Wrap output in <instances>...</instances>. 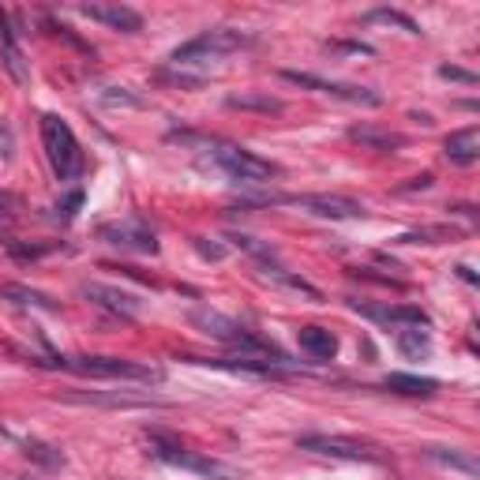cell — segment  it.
Returning a JSON list of instances; mask_svg holds the SVG:
<instances>
[{
	"label": "cell",
	"mask_w": 480,
	"mask_h": 480,
	"mask_svg": "<svg viewBox=\"0 0 480 480\" xmlns=\"http://www.w3.org/2000/svg\"><path fill=\"white\" fill-rule=\"evenodd\" d=\"M169 139L203 150V155H207L225 176H230V181H237V184H267L270 176L278 173L274 162H267V158H259V155H251V150H244V146H237V143L211 139V136H195V132H173Z\"/></svg>",
	"instance_id": "1"
},
{
	"label": "cell",
	"mask_w": 480,
	"mask_h": 480,
	"mask_svg": "<svg viewBox=\"0 0 480 480\" xmlns=\"http://www.w3.org/2000/svg\"><path fill=\"white\" fill-rule=\"evenodd\" d=\"M42 146H45V158L53 165V173L61 181H75L83 173V150L80 139H75L71 124L61 120L57 113H45L42 117Z\"/></svg>",
	"instance_id": "2"
},
{
	"label": "cell",
	"mask_w": 480,
	"mask_h": 480,
	"mask_svg": "<svg viewBox=\"0 0 480 480\" xmlns=\"http://www.w3.org/2000/svg\"><path fill=\"white\" fill-rule=\"evenodd\" d=\"M146 443H150V454H155L158 462H165V466H176V469L199 473V476H207V480H240V473H237V469H230V466L218 462V458H207V454H199V450H188L184 443H176L173 436L150 432V436H146Z\"/></svg>",
	"instance_id": "3"
},
{
	"label": "cell",
	"mask_w": 480,
	"mask_h": 480,
	"mask_svg": "<svg viewBox=\"0 0 480 480\" xmlns=\"http://www.w3.org/2000/svg\"><path fill=\"white\" fill-rule=\"evenodd\" d=\"M57 368H68L87 379H128V383H162V368L128 361V357H61Z\"/></svg>",
	"instance_id": "4"
},
{
	"label": "cell",
	"mask_w": 480,
	"mask_h": 480,
	"mask_svg": "<svg viewBox=\"0 0 480 480\" xmlns=\"http://www.w3.org/2000/svg\"><path fill=\"white\" fill-rule=\"evenodd\" d=\"M244 45H251V34L233 31V27H218V31L195 34L181 49H173L169 61L176 68H192V64H203V61H214V57H225V53H237V49H244Z\"/></svg>",
	"instance_id": "5"
},
{
	"label": "cell",
	"mask_w": 480,
	"mask_h": 480,
	"mask_svg": "<svg viewBox=\"0 0 480 480\" xmlns=\"http://www.w3.org/2000/svg\"><path fill=\"white\" fill-rule=\"evenodd\" d=\"M282 75H286L289 83H296V87H312V90L331 94V98L349 102V106H368V109L383 106V94H375L368 87H357V83H331V80H319V75H308V71H282Z\"/></svg>",
	"instance_id": "6"
},
{
	"label": "cell",
	"mask_w": 480,
	"mask_h": 480,
	"mask_svg": "<svg viewBox=\"0 0 480 480\" xmlns=\"http://www.w3.org/2000/svg\"><path fill=\"white\" fill-rule=\"evenodd\" d=\"M296 450L323 454V458H342V462H379V454L368 443L345 439V436H300Z\"/></svg>",
	"instance_id": "7"
},
{
	"label": "cell",
	"mask_w": 480,
	"mask_h": 480,
	"mask_svg": "<svg viewBox=\"0 0 480 480\" xmlns=\"http://www.w3.org/2000/svg\"><path fill=\"white\" fill-rule=\"evenodd\" d=\"M98 237L109 240V244H117V248L139 251V256H155V251H158V237H155V230H150L146 221H139V218L106 221L102 230H98Z\"/></svg>",
	"instance_id": "8"
},
{
	"label": "cell",
	"mask_w": 480,
	"mask_h": 480,
	"mask_svg": "<svg viewBox=\"0 0 480 480\" xmlns=\"http://www.w3.org/2000/svg\"><path fill=\"white\" fill-rule=\"evenodd\" d=\"M286 203H296L300 211H308L315 218H331V221H349V218H364V207L357 199L349 195H326V192H315V195H293Z\"/></svg>",
	"instance_id": "9"
},
{
	"label": "cell",
	"mask_w": 480,
	"mask_h": 480,
	"mask_svg": "<svg viewBox=\"0 0 480 480\" xmlns=\"http://www.w3.org/2000/svg\"><path fill=\"white\" fill-rule=\"evenodd\" d=\"M80 293L90 300V305L106 308V312H113V315H120V319H136V315H139V296L124 293V289H117V286L83 282V286H80Z\"/></svg>",
	"instance_id": "10"
},
{
	"label": "cell",
	"mask_w": 480,
	"mask_h": 480,
	"mask_svg": "<svg viewBox=\"0 0 480 480\" xmlns=\"http://www.w3.org/2000/svg\"><path fill=\"white\" fill-rule=\"evenodd\" d=\"M80 15H87L94 23H106V27L124 31V34L143 31V15L128 5H80Z\"/></svg>",
	"instance_id": "11"
},
{
	"label": "cell",
	"mask_w": 480,
	"mask_h": 480,
	"mask_svg": "<svg viewBox=\"0 0 480 480\" xmlns=\"http://www.w3.org/2000/svg\"><path fill=\"white\" fill-rule=\"evenodd\" d=\"M0 57H5V68H8V75L23 87L31 80V71H27V61H23V49H19V42H15V31H12V19L0 12Z\"/></svg>",
	"instance_id": "12"
},
{
	"label": "cell",
	"mask_w": 480,
	"mask_h": 480,
	"mask_svg": "<svg viewBox=\"0 0 480 480\" xmlns=\"http://www.w3.org/2000/svg\"><path fill=\"white\" fill-rule=\"evenodd\" d=\"M443 155L454 165H473L480 158V132L476 128H462V132H450L443 143Z\"/></svg>",
	"instance_id": "13"
},
{
	"label": "cell",
	"mask_w": 480,
	"mask_h": 480,
	"mask_svg": "<svg viewBox=\"0 0 480 480\" xmlns=\"http://www.w3.org/2000/svg\"><path fill=\"white\" fill-rule=\"evenodd\" d=\"M349 139L368 146V150H398V146H406V136H398L391 128H375V124H353Z\"/></svg>",
	"instance_id": "14"
},
{
	"label": "cell",
	"mask_w": 480,
	"mask_h": 480,
	"mask_svg": "<svg viewBox=\"0 0 480 480\" xmlns=\"http://www.w3.org/2000/svg\"><path fill=\"white\" fill-rule=\"evenodd\" d=\"M296 342L315 361H334V353H338V338L331 331H323V326H300Z\"/></svg>",
	"instance_id": "15"
},
{
	"label": "cell",
	"mask_w": 480,
	"mask_h": 480,
	"mask_svg": "<svg viewBox=\"0 0 480 480\" xmlns=\"http://www.w3.org/2000/svg\"><path fill=\"white\" fill-rule=\"evenodd\" d=\"M383 387L394 391V394H406V398H432L439 391L436 379H428V375H406V372H391L383 379Z\"/></svg>",
	"instance_id": "16"
},
{
	"label": "cell",
	"mask_w": 480,
	"mask_h": 480,
	"mask_svg": "<svg viewBox=\"0 0 480 480\" xmlns=\"http://www.w3.org/2000/svg\"><path fill=\"white\" fill-rule=\"evenodd\" d=\"M424 458H432V462H439L447 469H458L466 476H476L480 473V462L473 458L469 450H458V447H424Z\"/></svg>",
	"instance_id": "17"
},
{
	"label": "cell",
	"mask_w": 480,
	"mask_h": 480,
	"mask_svg": "<svg viewBox=\"0 0 480 480\" xmlns=\"http://www.w3.org/2000/svg\"><path fill=\"white\" fill-rule=\"evenodd\" d=\"M0 296L12 300V305H23V308L57 312V300L49 296V293H38V289H27V286H15V282H5V286H0Z\"/></svg>",
	"instance_id": "18"
},
{
	"label": "cell",
	"mask_w": 480,
	"mask_h": 480,
	"mask_svg": "<svg viewBox=\"0 0 480 480\" xmlns=\"http://www.w3.org/2000/svg\"><path fill=\"white\" fill-rule=\"evenodd\" d=\"M68 401H83V406H120V409H136V406H158L155 398H128V394H64Z\"/></svg>",
	"instance_id": "19"
},
{
	"label": "cell",
	"mask_w": 480,
	"mask_h": 480,
	"mask_svg": "<svg viewBox=\"0 0 480 480\" xmlns=\"http://www.w3.org/2000/svg\"><path fill=\"white\" fill-rule=\"evenodd\" d=\"M394 345H398V353H406V357H413V361H420V357L432 353V338H428V331H420V326H406V331H398Z\"/></svg>",
	"instance_id": "20"
},
{
	"label": "cell",
	"mask_w": 480,
	"mask_h": 480,
	"mask_svg": "<svg viewBox=\"0 0 480 480\" xmlns=\"http://www.w3.org/2000/svg\"><path fill=\"white\" fill-rule=\"evenodd\" d=\"M267 282H278V286H286V289H293V293H305V296H312V300H319V289L315 286H308L305 278H296V274H289V270H282L278 263H263V270H259Z\"/></svg>",
	"instance_id": "21"
},
{
	"label": "cell",
	"mask_w": 480,
	"mask_h": 480,
	"mask_svg": "<svg viewBox=\"0 0 480 480\" xmlns=\"http://www.w3.org/2000/svg\"><path fill=\"white\" fill-rule=\"evenodd\" d=\"M230 109H259V113H282L286 106L278 102V98H270V94H233L230 98Z\"/></svg>",
	"instance_id": "22"
},
{
	"label": "cell",
	"mask_w": 480,
	"mask_h": 480,
	"mask_svg": "<svg viewBox=\"0 0 480 480\" xmlns=\"http://www.w3.org/2000/svg\"><path fill=\"white\" fill-rule=\"evenodd\" d=\"M364 23H387V27H398V31H406V34H420V27L409 19V15H401L394 8H375L364 15Z\"/></svg>",
	"instance_id": "23"
},
{
	"label": "cell",
	"mask_w": 480,
	"mask_h": 480,
	"mask_svg": "<svg viewBox=\"0 0 480 480\" xmlns=\"http://www.w3.org/2000/svg\"><path fill=\"white\" fill-rule=\"evenodd\" d=\"M230 240H233L237 248L251 251V256H256V259H263V263H274V248H270V244H263V240H256V237H244V233H230Z\"/></svg>",
	"instance_id": "24"
},
{
	"label": "cell",
	"mask_w": 480,
	"mask_h": 480,
	"mask_svg": "<svg viewBox=\"0 0 480 480\" xmlns=\"http://www.w3.org/2000/svg\"><path fill=\"white\" fill-rule=\"evenodd\" d=\"M117 90H120V94H113V87H109V90L102 94L106 106H113V109H120V106H124V109H139V106H143V98L128 94V87H117Z\"/></svg>",
	"instance_id": "25"
},
{
	"label": "cell",
	"mask_w": 480,
	"mask_h": 480,
	"mask_svg": "<svg viewBox=\"0 0 480 480\" xmlns=\"http://www.w3.org/2000/svg\"><path fill=\"white\" fill-rule=\"evenodd\" d=\"M53 447H45V443H27V454L34 462H42V466H49V469H57V466H64V454L57 450V454H49Z\"/></svg>",
	"instance_id": "26"
},
{
	"label": "cell",
	"mask_w": 480,
	"mask_h": 480,
	"mask_svg": "<svg viewBox=\"0 0 480 480\" xmlns=\"http://www.w3.org/2000/svg\"><path fill=\"white\" fill-rule=\"evenodd\" d=\"M439 75H443V80H454V83H469V87L476 83V75H473V71H462V68H450V64H443V68H439Z\"/></svg>",
	"instance_id": "27"
},
{
	"label": "cell",
	"mask_w": 480,
	"mask_h": 480,
	"mask_svg": "<svg viewBox=\"0 0 480 480\" xmlns=\"http://www.w3.org/2000/svg\"><path fill=\"white\" fill-rule=\"evenodd\" d=\"M195 248H199V256H203V259H221V256H225V248H221V244H207L203 237L195 240Z\"/></svg>",
	"instance_id": "28"
}]
</instances>
